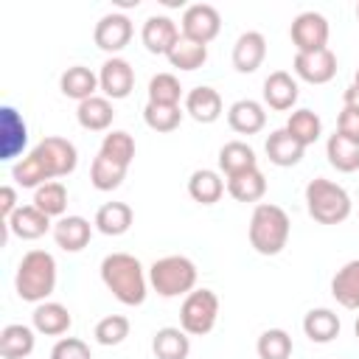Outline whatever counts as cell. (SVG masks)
<instances>
[{
	"label": "cell",
	"instance_id": "ac0fdd59",
	"mask_svg": "<svg viewBox=\"0 0 359 359\" xmlns=\"http://www.w3.org/2000/svg\"><path fill=\"white\" fill-rule=\"evenodd\" d=\"M93 238V224L84 216H62L53 224V241L65 252H79L90 244Z\"/></svg>",
	"mask_w": 359,
	"mask_h": 359
},
{
	"label": "cell",
	"instance_id": "ffe728a7",
	"mask_svg": "<svg viewBox=\"0 0 359 359\" xmlns=\"http://www.w3.org/2000/svg\"><path fill=\"white\" fill-rule=\"evenodd\" d=\"M227 123L233 132L238 135H255L266 126V112H264V104L252 101V98H241L236 104H230L227 109Z\"/></svg>",
	"mask_w": 359,
	"mask_h": 359
},
{
	"label": "cell",
	"instance_id": "ab89813d",
	"mask_svg": "<svg viewBox=\"0 0 359 359\" xmlns=\"http://www.w3.org/2000/svg\"><path fill=\"white\" fill-rule=\"evenodd\" d=\"M255 351H258V359H289L294 345H292V337L283 328H266L258 337Z\"/></svg>",
	"mask_w": 359,
	"mask_h": 359
},
{
	"label": "cell",
	"instance_id": "7dc6e473",
	"mask_svg": "<svg viewBox=\"0 0 359 359\" xmlns=\"http://www.w3.org/2000/svg\"><path fill=\"white\" fill-rule=\"evenodd\" d=\"M342 104H345L348 109H356V112H359V87H356V84H351V87L342 93Z\"/></svg>",
	"mask_w": 359,
	"mask_h": 359
},
{
	"label": "cell",
	"instance_id": "83f0119b",
	"mask_svg": "<svg viewBox=\"0 0 359 359\" xmlns=\"http://www.w3.org/2000/svg\"><path fill=\"white\" fill-rule=\"evenodd\" d=\"M219 168L227 177H236V174H244L250 168H258V157H255L252 146H247L241 140H230L219 149Z\"/></svg>",
	"mask_w": 359,
	"mask_h": 359
},
{
	"label": "cell",
	"instance_id": "7c38bea8",
	"mask_svg": "<svg viewBox=\"0 0 359 359\" xmlns=\"http://www.w3.org/2000/svg\"><path fill=\"white\" fill-rule=\"evenodd\" d=\"M292 67H294V76L309 84H328L337 76V56L328 48L314 53H294Z\"/></svg>",
	"mask_w": 359,
	"mask_h": 359
},
{
	"label": "cell",
	"instance_id": "30bf717a",
	"mask_svg": "<svg viewBox=\"0 0 359 359\" xmlns=\"http://www.w3.org/2000/svg\"><path fill=\"white\" fill-rule=\"evenodd\" d=\"M93 39L101 50L107 53H121L129 39H132V20L121 11H112V14H104L98 22H95V31H93Z\"/></svg>",
	"mask_w": 359,
	"mask_h": 359
},
{
	"label": "cell",
	"instance_id": "484cf974",
	"mask_svg": "<svg viewBox=\"0 0 359 359\" xmlns=\"http://www.w3.org/2000/svg\"><path fill=\"white\" fill-rule=\"evenodd\" d=\"M135 222V213L126 202H107L95 210V230L104 236H123Z\"/></svg>",
	"mask_w": 359,
	"mask_h": 359
},
{
	"label": "cell",
	"instance_id": "7402d4cb",
	"mask_svg": "<svg viewBox=\"0 0 359 359\" xmlns=\"http://www.w3.org/2000/svg\"><path fill=\"white\" fill-rule=\"evenodd\" d=\"M185 112H188L196 123H213V121H219V115H222V95H219L213 87H208V84L194 87V90H188V95H185Z\"/></svg>",
	"mask_w": 359,
	"mask_h": 359
},
{
	"label": "cell",
	"instance_id": "9a60e30c",
	"mask_svg": "<svg viewBox=\"0 0 359 359\" xmlns=\"http://www.w3.org/2000/svg\"><path fill=\"white\" fill-rule=\"evenodd\" d=\"M297 95H300V87L286 70H275L264 79V104L269 109L286 112L297 104Z\"/></svg>",
	"mask_w": 359,
	"mask_h": 359
},
{
	"label": "cell",
	"instance_id": "f35d334b",
	"mask_svg": "<svg viewBox=\"0 0 359 359\" xmlns=\"http://www.w3.org/2000/svg\"><path fill=\"white\" fill-rule=\"evenodd\" d=\"M45 216H62L67 208V188L59 180H50L34 191V202Z\"/></svg>",
	"mask_w": 359,
	"mask_h": 359
},
{
	"label": "cell",
	"instance_id": "4fadbf2b",
	"mask_svg": "<svg viewBox=\"0 0 359 359\" xmlns=\"http://www.w3.org/2000/svg\"><path fill=\"white\" fill-rule=\"evenodd\" d=\"M28 143V126L14 107L0 109V160H14Z\"/></svg>",
	"mask_w": 359,
	"mask_h": 359
},
{
	"label": "cell",
	"instance_id": "d6a6232c",
	"mask_svg": "<svg viewBox=\"0 0 359 359\" xmlns=\"http://www.w3.org/2000/svg\"><path fill=\"white\" fill-rule=\"evenodd\" d=\"M325 157H328V163H331L337 171H342V174L359 171V146L351 143V140H345L339 132H334V135L328 137V143H325Z\"/></svg>",
	"mask_w": 359,
	"mask_h": 359
},
{
	"label": "cell",
	"instance_id": "836d02e7",
	"mask_svg": "<svg viewBox=\"0 0 359 359\" xmlns=\"http://www.w3.org/2000/svg\"><path fill=\"white\" fill-rule=\"evenodd\" d=\"M126 171H129L126 165H121V163L98 154L93 160V165H90V182H93L95 191H115V188H121Z\"/></svg>",
	"mask_w": 359,
	"mask_h": 359
},
{
	"label": "cell",
	"instance_id": "1f68e13d",
	"mask_svg": "<svg viewBox=\"0 0 359 359\" xmlns=\"http://www.w3.org/2000/svg\"><path fill=\"white\" fill-rule=\"evenodd\" d=\"M227 194L236 202H258L266 194V177L258 168H250L244 174L227 177Z\"/></svg>",
	"mask_w": 359,
	"mask_h": 359
},
{
	"label": "cell",
	"instance_id": "7bdbcfd3",
	"mask_svg": "<svg viewBox=\"0 0 359 359\" xmlns=\"http://www.w3.org/2000/svg\"><path fill=\"white\" fill-rule=\"evenodd\" d=\"M95 342L104 345V348H112V345H121L126 337H129V320L123 314H109L104 320L95 323Z\"/></svg>",
	"mask_w": 359,
	"mask_h": 359
},
{
	"label": "cell",
	"instance_id": "6da1fadb",
	"mask_svg": "<svg viewBox=\"0 0 359 359\" xmlns=\"http://www.w3.org/2000/svg\"><path fill=\"white\" fill-rule=\"evenodd\" d=\"M101 280L123 306H140L149 294V278L143 272V264L129 252H109L101 261Z\"/></svg>",
	"mask_w": 359,
	"mask_h": 359
},
{
	"label": "cell",
	"instance_id": "5b68a950",
	"mask_svg": "<svg viewBox=\"0 0 359 359\" xmlns=\"http://www.w3.org/2000/svg\"><path fill=\"white\" fill-rule=\"evenodd\" d=\"M149 283L160 297L191 294L196 286V264L188 255H163L149 266Z\"/></svg>",
	"mask_w": 359,
	"mask_h": 359
},
{
	"label": "cell",
	"instance_id": "52a82bcc",
	"mask_svg": "<svg viewBox=\"0 0 359 359\" xmlns=\"http://www.w3.org/2000/svg\"><path fill=\"white\" fill-rule=\"evenodd\" d=\"M34 154L42 160V165H45V171H48L50 180L73 174V171H76V163H79L76 146H73L67 137H56V135L42 137V140L34 146Z\"/></svg>",
	"mask_w": 359,
	"mask_h": 359
},
{
	"label": "cell",
	"instance_id": "f6af8a7d",
	"mask_svg": "<svg viewBox=\"0 0 359 359\" xmlns=\"http://www.w3.org/2000/svg\"><path fill=\"white\" fill-rule=\"evenodd\" d=\"M337 132H339L345 140H351V143L359 146V112L342 107V112H339V118H337Z\"/></svg>",
	"mask_w": 359,
	"mask_h": 359
},
{
	"label": "cell",
	"instance_id": "8fae6325",
	"mask_svg": "<svg viewBox=\"0 0 359 359\" xmlns=\"http://www.w3.org/2000/svg\"><path fill=\"white\" fill-rule=\"evenodd\" d=\"M180 28L171 17L165 14H151L146 22H143V31H140V39H143V48L154 56H168L171 48L177 45L180 39Z\"/></svg>",
	"mask_w": 359,
	"mask_h": 359
},
{
	"label": "cell",
	"instance_id": "8992f818",
	"mask_svg": "<svg viewBox=\"0 0 359 359\" xmlns=\"http://www.w3.org/2000/svg\"><path fill=\"white\" fill-rule=\"evenodd\" d=\"M219 320V297L213 289H194L180 306V328L188 337H205Z\"/></svg>",
	"mask_w": 359,
	"mask_h": 359
},
{
	"label": "cell",
	"instance_id": "74e56055",
	"mask_svg": "<svg viewBox=\"0 0 359 359\" xmlns=\"http://www.w3.org/2000/svg\"><path fill=\"white\" fill-rule=\"evenodd\" d=\"M98 154H104V157H109V160H115V163L129 168V163L135 160V137L129 132H123V129H112L109 135H104Z\"/></svg>",
	"mask_w": 359,
	"mask_h": 359
},
{
	"label": "cell",
	"instance_id": "bcb514c9",
	"mask_svg": "<svg viewBox=\"0 0 359 359\" xmlns=\"http://www.w3.org/2000/svg\"><path fill=\"white\" fill-rule=\"evenodd\" d=\"M17 208H20V205H17V191H14V185H3V188H0V216H3V222H8Z\"/></svg>",
	"mask_w": 359,
	"mask_h": 359
},
{
	"label": "cell",
	"instance_id": "d590c367",
	"mask_svg": "<svg viewBox=\"0 0 359 359\" xmlns=\"http://www.w3.org/2000/svg\"><path fill=\"white\" fill-rule=\"evenodd\" d=\"M283 129H286L294 140H300L303 146H311V143L323 135V121H320V115L311 112V109H294V112L289 115V121H286Z\"/></svg>",
	"mask_w": 359,
	"mask_h": 359
},
{
	"label": "cell",
	"instance_id": "44dd1931",
	"mask_svg": "<svg viewBox=\"0 0 359 359\" xmlns=\"http://www.w3.org/2000/svg\"><path fill=\"white\" fill-rule=\"evenodd\" d=\"M264 149H266L269 163L278 165V168H292V165H297V163L303 160V151H306V146H303L300 140H294L286 129H275V132L266 137Z\"/></svg>",
	"mask_w": 359,
	"mask_h": 359
},
{
	"label": "cell",
	"instance_id": "d6986e66",
	"mask_svg": "<svg viewBox=\"0 0 359 359\" xmlns=\"http://www.w3.org/2000/svg\"><path fill=\"white\" fill-rule=\"evenodd\" d=\"M31 323H34V331H39L45 337H62V334L70 331L73 317L62 303L45 300V303H36V309L31 314Z\"/></svg>",
	"mask_w": 359,
	"mask_h": 359
},
{
	"label": "cell",
	"instance_id": "f1b7e54d",
	"mask_svg": "<svg viewBox=\"0 0 359 359\" xmlns=\"http://www.w3.org/2000/svg\"><path fill=\"white\" fill-rule=\"evenodd\" d=\"M188 194L199 205H216L224 194V180L213 168H196L188 180Z\"/></svg>",
	"mask_w": 359,
	"mask_h": 359
},
{
	"label": "cell",
	"instance_id": "4dcf8cb0",
	"mask_svg": "<svg viewBox=\"0 0 359 359\" xmlns=\"http://www.w3.org/2000/svg\"><path fill=\"white\" fill-rule=\"evenodd\" d=\"M151 351L157 359H188L191 353V339L182 328H174V325H165L154 334L151 339Z\"/></svg>",
	"mask_w": 359,
	"mask_h": 359
},
{
	"label": "cell",
	"instance_id": "c3c4849f",
	"mask_svg": "<svg viewBox=\"0 0 359 359\" xmlns=\"http://www.w3.org/2000/svg\"><path fill=\"white\" fill-rule=\"evenodd\" d=\"M353 334H356V339H359V320H356V325H353Z\"/></svg>",
	"mask_w": 359,
	"mask_h": 359
},
{
	"label": "cell",
	"instance_id": "f546056e",
	"mask_svg": "<svg viewBox=\"0 0 359 359\" xmlns=\"http://www.w3.org/2000/svg\"><path fill=\"white\" fill-rule=\"evenodd\" d=\"M339 317L331 311V309H311L306 317H303V331L311 342L317 345H325L331 339L339 337Z\"/></svg>",
	"mask_w": 359,
	"mask_h": 359
},
{
	"label": "cell",
	"instance_id": "5bb4252c",
	"mask_svg": "<svg viewBox=\"0 0 359 359\" xmlns=\"http://www.w3.org/2000/svg\"><path fill=\"white\" fill-rule=\"evenodd\" d=\"M98 87L104 90L107 98L118 101V98H126L135 87V70L126 59L121 56H112L101 65V73H98Z\"/></svg>",
	"mask_w": 359,
	"mask_h": 359
},
{
	"label": "cell",
	"instance_id": "681fc988",
	"mask_svg": "<svg viewBox=\"0 0 359 359\" xmlns=\"http://www.w3.org/2000/svg\"><path fill=\"white\" fill-rule=\"evenodd\" d=\"M353 84H356V87H359V70H356V76H353Z\"/></svg>",
	"mask_w": 359,
	"mask_h": 359
},
{
	"label": "cell",
	"instance_id": "603a6c76",
	"mask_svg": "<svg viewBox=\"0 0 359 359\" xmlns=\"http://www.w3.org/2000/svg\"><path fill=\"white\" fill-rule=\"evenodd\" d=\"M112 118H115V109H112V101L107 95H93V98L81 101L79 109H76V121L87 132H104V129H109L112 126Z\"/></svg>",
	"mask_w": 359,
	"mask_h": 359
},
{
	"label": "cell",
	"instance_id": "9c48e42d",
	"mask_svg": "<svg viewBox=\"0 0 359 359\" xmlns=\"http://www.w3.org/2000/svg\"><path fill=\"white\" fill-rule=\"evenodd\" d=\"M222 31V17L210 3H194L182 11V36L208 45Z\"/></svg>",
	"mask_w": 359,
	"mask_h": 359
},
{
	"label": "cell",
	"instance_id": "277c9868",
	"mask_svg": "<svg viewBox=\"0 0 359 359\" xmlns=\"http://www.w3.org/2000/svg\"><path fill=\"white\" fill-rule=\"evenodd\" d=\"M306 208L309 216L320 224H339L351 216V196L342 185H337L334 180L325 177H314L306 185Z\"/></svg>",
	"mask_w": 359,
	"mask_h": 359
},
{
	"label": "cell",
	"instance_id": "4316f807",
	"mask_svg": "<svg viewBox=\"0 0 359 359\" xmlns=\"http://www.w3.org/2000/svg\"><path fill=\"white\" fill-rule=\"evenodd\" d=\"M59 87H62V93H65L67 98H76V101L81 104V101H87V98L95 95V90H98V76H95L90 67H84V65H73V67H67V70L62 73Z\"/></svg>",
	"mask_w": 359,
	"mask_h": 359
},
{
	"label": "cell",
	"instance_id": "3957f363",
	"mask_svg": "<svg viewBox=\"0 0 359 359\" xmlns=\"http://www.w3.org/2000/svg\"><path fill=\"white\" fill-rule=\"evenodd\" d=\"M289 233H292V224L280 205H272V202L255 205L247 236H250V247L258 255H278L286 247Z\"/></svg>",
	"mask_w": 359,
	"mask_h": 359
},
{
	"label": "cell",
	"instance_id": "f907efd6",
	"mask_svg": "<svg viewBox=\"0 0 359 359\" xmlns=\"http://www.w3.org/2000/svg\"><path fill=\"white\" fill-rule=\"evenodd\" d=\"M356 20H359V3H356Z\"/></svg>",
	"mask_w": 359,
	"mask_h": 359
},
{
	"label": "cell",
	"instance_id": "2e32d148",
	"mask_svg": "<svg viewBox=\"0 0 359 359\" xmlns=\"http://www.w3.org/2000/svg\"><path fill=\"white\" fill-rule=\"evenodd\" d=\"M6 227H8L11 236H17V238H22V241L42 238L48 230H53V227H50V216H45L36 205H20V208L11 213V219L6 222Z\"/></svg>",
	"mask_w": 359,
	"mask_h": 359
},
{
	"label": "cell",
	"instance_id": "ee69618b",
	"mask_svg": "<svg viewBox=\"0 0 359 359\" xmlns=\"http://www.w3.org/2000/svg\"><path fill=\"white\" fill-rule=\"evenodd\" d=\"M50 359H93L90 345L79 337H62L53 348H50Z\"/></svg>",
	"mask_w": 359,
	"mask_h": 359
},
{
	"label": "cell",
	"instance_id": "ba28073f",
	"mask_svg": "<svg viewBox=\"0 0 359 359\" xmlns=\"http://www.w3.org/2000/svg\"><path fill=\"white\" fill-rule=\"evenodd\" d=\"M292 45L297 48V53H314L328 48V20L317 11H303L292 20L289 28Z\"/></svg>",
	"mask_w": 359,
	"mask_h": 359
},
{
	"label": "cell",
	"instance_id": "e0dca14e",
	"mask_svg": "<svg viewBox=\"0 0 359 359\" xmlns=\"http://www.w3.org/2000/svg\"><path fill=\"white\" fill-rule=\"evenodd\" d=\"M266 56V39L261 31H244L233 45V67L238 73H255Z\"/></svg>",
	"mask_w": 359,
	"mask_h": 359
},
{
	"label": "cell",
	"instance_id": "b9f144b4",
	"mask_svg": "<svg viewBox=\"0 0 359 359\" xmlns=\"http://www.w3.org/2000/svg\"><path fill=\"white\" fill-rule=\"evenodd\" d=\"M143 121L149 129L154 132H174L182 121V109L180 107H168V104H146L143 107Z\"/></svg>",
	"mask_w": 359,
	"mask_h": 359
},
{
	"label": "cell",
	"instance_id": "60d3db41",
	"mask_svg": "<svg viewBox=\"0 0 359 359\" xmlns=\"http://www.w3.org/2000/svg\"><path fill=\"white\" fill-rule=\"evenodd\" d=\"M180 98H182V84L174 73H157L149 79V101L151 104L180 107Z\"/></svg>",
	"mask_w": 359,
	"mask_h": 359
},
{
	"label": "cell",
	"instance_id": "d4e9b609",
	"mask_svg": "<svg viewBox=\"0 0 359 359\" xmlns=\"http://www.w3.org/2000/svg\"><path fill=\"white\" fill-rule=\"evenodd\" d=\"M331 294L345 309H359V258L348 261L331 278Z\"/></svg>",
	"mask_w": 359,
	"mask_h": 359
},
{
	"label": "cell",
	"instance_id": "e575fe53",
	"mask_svg": "<svg viewBox=\"0 0 359 359\" xmlns=\"http://www.w3.org/2000/svg\"><path fill=\"white\" fill-rule=\"evenodd\" d=\"M168 62L177 70H199L208 62V45H199V42H194L188 36H180L177 45L168 53Z\"/></svg>",
	"mask_w": 359,
	"mask_h": 359
},
{
	"label": "cell",
	"instance_id": "cb8c5ba5",
	"mask_svg": "<svg viewBox=\"0 0 359 359\" xmlns=\"http://www.w3.org/2000/svg\"><path fill=\"white\" fill-rule=\"evenodd\" d=\"M36 345L34 328L22 323H11L0 331V356L3 359H28Z\"/></svg>",
	"mask_w": 359,
	"mask_h": 359
},
{
	"label": "cell",
	"instance_id": "8d00e7d4",
	"mask_svg": "<svg viewBox=\"0 0 359 359\" xmlns=\"http://www.w3.org/2000/svg\"><path fill=\"white\" fill-rule=\"evenodd\" d=\"M11 180L20 185V188H39V185H45V182H50V177H48V171H45V165H42V160L31 151V154H25L22 160H17L14 165H11Z\"/></svg>",
	"mask_w": 359,
	"mask_h": 359
},
{
	"label": "cell",
	"instance_id": "7a4b0ae2",
	"mask_svg": "<svg viewBox=\"0 0 359 359\" xmlns=\"http://www.w3.org/2000/svg\"><path fill=\"white\" fill-rule=\"evenodd\" d=\"M14 289L25 303H45L56 289V258L48 250H28L17 266Z\"/></svg>",
	"mask_w": 359,
	"mask_h": 359
}]
</instances>
